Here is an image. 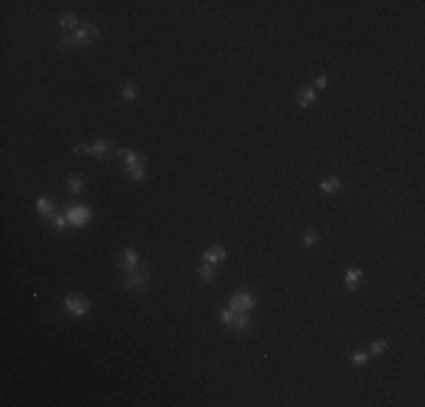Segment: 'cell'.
Returning a JSON list of instances; mask_svg holds the SVG:
<instances>
[{"label": "cell", "instance_id": "1", "mask_svg": "<svg viewBox=\"0 0 425 407\" xmlns=\"http://www.w3.org/2000/svg\"><path fill=\"white\" fill-rule=\"evenodd\" d=\"M256 306V296L251 292H237V294L231 296L229 308L233 312H251Z\"/></svg>", "mask_w": 425, "mask_h": 407}, {"label": "cell", "instance_id": "2", "mask_svg": "<svg viewBox=\"0 0 425 407\" xmlns=\"http://www.w3.org/2000/svg\"><path fill=\"white\" fill-rule=\"evenodd\" d=\"M147 285H149V271H147V267L142 265L141 269H136L134 274H129L124 287H127V292H142Z\"/></svg>", "mask_w": 425, "mask_h": 407}, {"label": "cell", "instance_id": "3", "mask_svg": "<svg viewBox=\"0 0 425 407\" xmlns=\"http://www.w3.org/2000/svg\"><path fill=\"white\" fill-rule=\"evenodd\" d=\"M118 267L124 271V274H134L136 269H141V256H138L136 249H124L122 256L118 260Z\"/></svg>", "mask_w": 425, "mask_h": 407}, {"label": "cell", "instance_id": "4", "mask_svg": "<svg viewBox=\"0 0 425 407\" xmlns=\"http://www.w3.org/2000/svg\"><path fill=\"white\" fill-rule=\"evenodd\" d=\"M72 36H75L77 46H93V43L97 41V36H100V30L89 23V25H84V27H77Z\"/></svg>", "mask_w": 425, "mask_h": 407}, {"label": "cell", "instance_id": "5", "mask_svg": "<svg viewBox=\"0 0 425 407\" xmlns=\"http://www.w3.org/2000/svg\"><path fill=\"white\" fill-rule=\"evenodd\" d=\"M66 217H68L71 226L79 229V226H86L91 222V211L86 206H71L68 213H66Z\"/></svg>", "mask_w": 425, "mask_h": 407}, {"label": "cell", "instance_id": "6", "mask_svg": "<svg viewBox=\"0 0 425 407\" xmlns=\"http://www.w3.org/2000/svg\"><path fill=\"white\" fill-rule=\"evenodd\" d=\"M64 306L72 317H84V314H89V310H91V303L86 301V299H79V296H66Z\"/></svg>", "mask_w": 425, "mask_h": 407}, {"label": "cell", "instance_id": "7", "mask_svg": "<svg viewBox=\"0 0 425 407\" xmlns=\"http://www.w3.org/2000/svg\"><path fill=\"white\" fill-rule=\"evenodd\" d=\"M251 326H254V321H251V317L247 312H237L233 317V321L229 324V328L236 335H247V333H251Z\"/></svg>", "mask_w": 425, "mask_h": 407}, {"label": "cell", "instance_id": "8", "mask_svg": "<svg viewBox=\"0 0 425 407\" xmlns=\"http://www.w3.org/2000/svg\"><path fill=\"white\" fill-rule=\"evenodd\" d=\"M224 258H226L224 247H211L204 251V260H206L208 265H219V263H224Z\"/></svg>", "mask_w": 425, "mask_h": 407}, {"label": "cell", "instance_id": "9", "mask_svg": "<svg viewBox=\"0 0 425 407\" xmlns=\"http://www.w3.org/2000/svg\"><path fill=\"white\" fill-rule=\"evenodd\" d=\"M93 156H97V161H109L111 159V141L100 138V141L93 145Z\"/></svg>", "mask_w": 425, "mask_h": 407}, {"label": "cell", "instance_id": "10", "mask_svg": "<svg viewBox=\"0 0 425 407\" xmlns=\"http://www.w3.org/2000/svg\"><path fill=\"white\" fill-rule=\"evenodd\" d=\"M36 211H39V215H41L43 219H47V222L54 217V206L47 197H39V199H36Z\"/></svg>", "mask_w": 425, "mask_h": 407}, {"label": "cell", "instance_id": "11", "mask_svg": "<svg viewBox=\"0 0 425 407\" xmlns=\"http://www.w3.org/2000/svg\"><path fill=\"white\" fill-rule=\"evenodd\" d=\"M118 156L120 159H124L122 168H131V166H141V163H145V156L131 152V149H118Z\"/></svg>", "mask_w": 425, "mask_h": 407}, {"label": "cell", "instance_id": "12", "mask_svg": "<svg viewBox=\"0 0 425 407\" xmlns=\"http://www.w3.org/2000/svg\"><path fill=\"white\" fill-rule=\"evenodd\" d=\"M314 100H317V91L312 89V86H306V89L299 91V97H296V102H299V106L301 109H307L310 104H314Z\"/></svg>", "mask_w": 425, "mask_h": 407}, {"label": "cell", "instance_id": "13", "mask_svg": "<svg viewBox=\"0 0 425 407\" xmlns=\"http://www.w3.org/2000/svg\"><path fill=\"white\" fill-rule=\"evenodd\" d=\"M344 283H346V287L349 289H357L362 283V269H355V267H351L349 271H346V276H344Z\"/></svg>", "mask_w": 425, "mask_h": 407}, {"label": "cell", "instance_id": "14", "mask_svg": "<svg viewBox=\"0 0 425 407\" xmlns=\"http://www.w3.org/2000/svg\"><path fill=\"white\" fill-rule=\"evenodd\" d=\"M319 188H321V192H326V195H335V192L342 190V181L337 177H331V179H326V181L319 183Z\"/></svg>", "mask_w": 425, "mask_h": 407}, {"label": "cell", "instance_id": "15", "mask_svg": "<svg viewBox=\"0 0 425 407\" xmlns=\"http://www.w3.org/2000/svg\"><path fill=\"white\" fill-rule=\"evenodd\" d=\"M197 274H199V281H201V283H215V278H217L215 265H208V263H206V265H201Z\"/></svg>", "mask_w": 425, "mask_h": 407}, {"label": "cell", "instance_id": "16", "mask_svg": "<svg viewBox=\"0 0 425 407\" xmlns=\"http://www.w3.org/2000/svg\"><path fill=\"white\" fill-rule=\"evenodd\" d=\"M122 170L131 181H136V183L145 181V163H141V166H131V168H122Z\"/></svg>", "mask_w": 425, "mask_h": 407}, {"label": "cell", "instance_id": "17", "mask_svg": "<svg viewBox=\"0 0 425 407\" xmlns=\"http://www.w3.org/2000/svg\"><path fill=\"white\" fill-rule=\"evenodd\" d=\"M59 27H61V32L75 30V27H77V16H75V14H64V16H61V21H59Z\"/></svg>", "mask_w": 425, "mask_h": 407}, {"label": "cell", "instance_id": "18", "mask_svg": "<svg viewBox=\"0 0 425 407\" xmlns=\"http://www.w3.org/2000/svg\"><path fill=\"white\" fill-rule=\"evenodd\" d=\"M120 95H122V100H127V102H134L138 97V89H136V84H124L122 86V91H120Z\"/></svg>", "mask_w": 425, "mask_h": 407}, {"label": "cell", "instance_id": "19", "mask_svg": "<svg viewBox=\"0 0 425 407\" xmlns=\"http://www.w3.org/2000/svg\"><path fill=\"white\" fill-rule=\"evenodd\" d=\"M59 48H61V50H72V48H77L75 36H72L71 32H61V36H59Z\"/></svg>", "mask_w": 425, "mask_h": 407}, {"label": "cell", "instance_id": "20", "mask_svg": "<svg viewBox=\"0 0 425 407\" xmlns=\"http://www.w3.org/2000/svg\"><path fill=\"white\" fill-rule=\"evenodd\" d=\"M66 186H68V190H71V192H75V195H79V192L84 190V181L79 177H68V179H66Z\"/></svg>", "mask_w": 425, "mask_h": 407}, {"label": "cell", "instance_id": "21", "mask_svg": "<svg viewBox=\"0 0 425 407\" xmlns=\"http://www.w3.org/2000/svg\"><path fill=\"white\" fill-rule=\"evenodd\" d=\"M50 224H52L57 231H66L68 226H71V222H68V217H66V215H54V217L50 219Z\"/></svg>", "mask_w": 425, "mask_h": 407}, {"label": "cell", "instance_id": "22", "mask_svg": "<svg viewBox=\"0 0 425 407\" xmlns=\"http://www.w3.org/2000/svg\"><path fill=\"white\" fill-rule=\"evenodd\" d=\"M351 364L366 366V364H369V353H353V355H351Z\"/></svg>", "mask_w": 425, "mask_h": 407}, {"label": "cell", "instance_id": "23", "mask_svg": "<svg viewBox=\"0 0 425 407\" xmlns=\"http://www.w3.org/2000/svg\"><path fill=\"white\" fill-rule=\"evenodd\" d=\"M319 238H321V233H317V231H307L306 236H303V244H306V247H312V244H317Z\"/></svg>", "mask_w": 425, "mask_h": 407}, {"label": "cell", "instance_id": "24", "mask_svg": "<svg viewBox=\"0 0 425 407\" xmlns=\"http://www.w3.org/2000/svg\"><path fill=\"white\" fill-rule=\"evenodd\" d=\"M236 314H237V312H233L231 308H224V310L219 312V321H222L224 326H229L231 321H233V317H236Z\"/></svg>", "mask_w": 425, "mask_h": 407}, {"label": "cell", "instance_id": "25", "mask_svg": "<svg viewBox=\"0 0 425 407\" xmlns=\"http://www.w3.org/2000/svg\"><path fill=\"white\" fill-rule=\"evenodd\" d=\"M72 154H75V156H84V154H93V147H91V145H86V143H79V145H75Z\"/></svg>", "mask_w": 425, "mask_h": 407}, {"label": "cell", "instance_id": "26", "mask_svg": "<svg viewBox=\"0 0 425 407\" xmlns=\"http://www.w3.org/2000/svg\"><path fill=\"white\" fill-rule=\"evenodd\" d=\"M384 348H387V342H384V339H378V342L371 344V353H373V355H382Z\"/></svg>", "mask_w": 425, "mask_h": 407}, {"label": "cell", "instance_id": "27", "mask_svg": "<svg viewBox=\"0 0 425 407\" xmlns=\"http://www.w3.org/2000/svg\"><path fill=\"white\" fill-rule=\"evenodd\" d=\"M314 84H317V89H326V86H328V77H326V75H319Z\"/></svg>", "mask_w": 425, "mask_h": 407}]
</instances>
